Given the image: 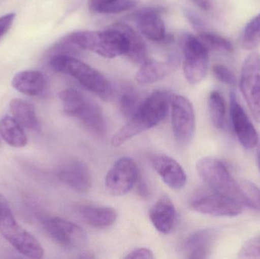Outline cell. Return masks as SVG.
I'll list each match as a JSON object with an SVG mask.
<instances>
[{
  "mask_svg": "<svg viewBox=\"0 0 260 259\" xmlns=\"http://www.w3.org/2000/svg\"><path fill=\"white\" fill-rule=\"evenodd\" d=\"M217 238V232L213 229H203L189 236L181 246L182 252L188 258H209Z\"/></svg>",
  "mask_w": 260,
  "mask_h": 259,
  "instance_id": "17",
  "label": "cell"
},
{
  "mask_svg": "<svg viewBox=\"0 0 260 259\" xmlns=\"http://www.w3.org/2000/svg\"><path fill=\"white\" fill-rule=\"evenodd\" d=\"M149 218L158 232L170 234L177 219V211L171 199L167 196L160 197L150 210Z\"/></svg>",
  "mask_w": 260,
  "mask_h": 259,
  "instance_id": "19",
  "label": "cell"
},
{
  "mask_svg": "<svg viewBox=\"0 0 260 259\" xmlns=\"http://www.w3.org/2000/svg\"><path fill=\"white\" fill-rule=\"evenodd\" d=\"M140 176L136 161L123 157L117 160L107 173L105 184L108 191L114 196H123L136 186Z\"/></svg>",
  "mask_w": 260,
  "mask_h": 259,
  "instance_id": "12",
  "label": "cell"
},
{
  "mask_svg": "<svg viewBox=\"0 0 260 259\" xmlns=\"http://www.w3.org/2000/svg\"><path fill=\"white\" fill-rule=\"evenodd\" d=\"M78 211L85 223L98 229L110 228L117 219V211L109 207L85 205L79 207Z\"/></svg>",
  "mask_w": 260,
  "mask_h": 259,
  "instance_id": "22",
  "label": "cell"
},
{
  "mask_svg": "<svg viewBox=\"0 0 260 259\" xmlns=\"http://www.w3.org/2000/svg\"><path fill=\"white\" fill-rule=\"evenodd\" d=\"M50 65L54 71L76 79L83 88L109 101L114 95L112 85L103 74L73 56L54 55L50 56Z\"/></svg>",
  "mask_w": 260,
  "mask_h": 259,
  "instance_id": "2",
  "label": "cell"
},
{
  "mask_svg": "<svg viewBox=\"0 0 260 259\" xmlns=\"http://www.w3.org/2000/svg\"><path fill=\"white\" fill-rule=\"evenodd\" d=\"M196 168L199 176L211 190L247 206L241 182L235 180L220 160L213 157H205L197 161Z\"/></svg>",
  "mask_w": 260,
  "mask_h": 259,
  "instance_id": "4",
  "label": "cell"
},
{
  "mask_svg": "<svg viewBox=\"0 0 260 259\" xmlns=\"http://www.w3.org/2000/svg\"><path fill=\"white\" fill-rule=\"evenodd\" d=\"M184 13L188 21L192 24L194 28L197 29L200 32L204 30V23H203V20L195 12L189 10V9H185Z\"/></svg>",
  "mask_w": 260,
  "mask_h": 259,
  "instance_id": "35",
  "label": "cell"
},
{
  "mask_svg": "<svg viewBox=\"0 0 260 259\" xmlns=\"http://www.w3.org/2000/svg\"><path fill=\"white\" fill-rule=\"evenodd\" d=\"M141 102L136 90L132 87H126L120 94L119 101L120 112L123 117L129 119L135 114Z\"/></svg>",
  "mask_w": 260,
  "mask_h": 259,
  "instance_id": "29",
  "label": "cell"
},
{
  "mask_svg": "<svg viewBox=\"0 0 260 259\" xmlns=\"http://www.w3.org/2000/svg\"><path fill=\"white\" fill-rule=\"evenodd\" d=\"M39 217L50 237L61 246L78 249L86 245V232L79 225L59 217L40 214Z\"/></svg>",
  "mask_w": 260,
  "mask_h": 259,
  "instance_id": "9",
  "label": "cell"
},
{
  "mask_svg": "<svg viewBox=\"0 0 260 259\" xmlns=\"http://www.w3.org/2000/svg\"><path fill=\"white\" fill-rule=\"evenodd\" d=\"M172 97L168 91H156L141 102L126 125L114 134L111 139L112 145H122L133 137L161 123L169 111Z\"/></svg>",
  "mask_w": 260,
  "mask_h": 259,
  "instance_id": "1",
  "label": "cell"
},
{
  "mask_svg": "<svg viewBox=\"0 0 260 259\" xmlns=\"http://www.w3.org/2000/svg\"><path fill=\"white\" fill-rule=\"evenodd\" d=\"M154 258V255L152 251L148 248H139V249H134L125 256V258L128 259H152Z\"/></svg>",
  "mask_w": 260,
  "mask_h": 259,
  "instance_id": "34",
  "label": "cell"
},
{
  "mask_svg": "<svg viewBox=\"0 0 260 259\" xmlns=\"http://www.w3.org/2000/svg\"><path fill=\"white\" fill-rule=\"evenodd\" d=\"M173 132L177 142L186 145L196 130L195 111L192 103L181 95H173L171 102Z\"/></svg>",
  "mask_w": 260,
  "mask_h": 259,
  "instance_id": "10",
  "label": "cell"
},
{
  "mask_svg": "<svg viewBox=\"0 0 260 259\" xmlns=\"http://www.w3.org/2000/svg\"><path fill=\"white\" fill-rule=\"evenodd\" d=\"M214 76L222 83L231 86H235L237 84V79L233 71L222 64H215L212 67Z\"/></svg>",
  "mask_w": 260,
  "mask_h": 259,
  "instance_id": "32",
  "label": "cell"
},
{
  "mask_svg": "<svg viewBox=\"0 0 260 259\" xmlns=\"http://www.w3.org/2000/svg\"><path fill=\"white\" fill-rule=\"evenodd\" d=\"M230 114L232 126L238 141L246 149H254L259 141L256 129L238 102L235 91L230 94Z\"/></svg>",
  "mask_w": 260,
  "mask_h": 259,
  "instance_id": "13",
  "label": "cell"
},
{
  "mask_svg": "<svg viewBox=\"0 0 260 259\" xmlns=\"http://www.w3.org/2000/svg\"><path fill=\"white\" fill-rule=\"evenodd\" d=\"M181 46L185 78L191 85H197L207 74L209 50L198 38L190 33L183 35Z\"/></svg>",
  "mask_w": 260,
  "mask_h": 259,
  "instance_id": "7",
  "label": "cell"
},
{
  "mask_svg": "<svg viewBox=\"0 0 260 259\" xmlns=\"http://www.w3.org/2000/svg\"><path fill=\"white\" fill-rule=\"evenodd\" d=\"M138 0H89L88 6L93 12L102 14H117L133 9Z\"/></svg>",
  "mask_w": 260,
  "mask_h": 259,
  "instance_id": "25",
  "label": "cell"
},
{
  "mask_svg": "<svg viewBox=\"0 0 260 259\" xmlns=\"http://www.w3.org/2000/svg\"><path fill=\"white\" fill-rule=\"evenodd\" d=\"M193 211L214 217H236L242 212V205L216 192L200 193L190 202Z\"/></svg>",
  "mask_w": 260,
  "mask_h": 259,
  "instance_id": "11",
  "label": "cell"
},
{
  "mask_svg": "<svg viewBox=\"0 0 260 259\" xmlns=\"http://www.w3.org/2000/svg\"><path fill=\"white\" fill-rule=\"evenodd\" d=\"M240 88L250 112L256 122H260V55H248L241 69Z\"/></svg>",
  "mask_w": 260,
  "mask_h": 259,
  "instance_id": "8",
  "label": "cell"
},
{
  "mask_svg": "<svg viewBox=\"0 0 260 259\" xmlns=\"http://www.w3.org/2000/svg\"><path fill=\"white\" fill-rule=\"evenodd\" d=\"M198 38L209 50L221 53H232L234 51L232 43L218 33L203 30L200 32Z\"/></svg>",
  "mask_w": 260,
  "mask_h": 259,
  "instance_id": "27",
  "label": "cell"
},
{
  "mask_svg": "<svg viewBox=\"0 0 260 259\" xmlns=\"http://www.w3.org/2000/svg\"><path fill=\"white\" fill-rule=\"evenodd\" d=\"M238 258H260V235L246 242L238 252Z\"/></svg>",
  "mask_w": 260,
  "mask_h": 259,
  "instance_id": "31",
  "label": "cell"
},
{
  "mask_svg": "<svg viewBox=\"0 0 260 259\" xmlns=\"http://www.w3.org/2000/svg\"><path fill=\"white\" fill-rule=\"evenodd\" d=\"M59 179L78 193H86L92 186V175L85 163L82 161H69L58 173Z\"/></svg>",
  "mask_w": 260,
  "mask_h": 259,
  "instance_id": "14",
  "label": "cell"
},
{
  "mask_svg": "<svg viewBox=\"0 0 260 259\" xmlns=\"http://www.w3.org/2000/svg\"><path fill=\"white\" fill-rule=\"evenodd\" d=\"M154 170L160 176L163 182L172 190H181L186 186V172L183 167L168 155H155L151 159Z\"/></svg>",
  "mask_w": 260,
  "mask_h": 259,
  "instance_id": "16",
  "label": "cell"
},
{
  "mask_svg": "<svg viewBox=\"0 0 260 259\" xmlns=\"http://www.w3.org/2000/svg\"><path fill=\"white\" fill-rule=\"evenodd\" d=\"M192 2L197 7L200 8L202 10L206 11V12L212 9L211 0H192Z\"/></svg>",
  "mask_w": 260,
  "mask_h": 259,
  "instance_id": "37",
  "label": "cell"
},
{
  "mask_svg": "<svg viewBox=\"0 0 260 259\" xmlns=\"http://www.w3.org/2000/svg\"><path fill=\"white\" fill-rule=\"evenodd\" d=\"M161 11L156 7H145L134 14V19L140 31L148 39L163 42L166 38Z\"/></svg>",
  "mask_w": 260,
  "mask_h": 259,
  "instance_id": "18",
  "label": "cell"
},
{
  "mask_svg": "<svg viewBox=\"0 0 260 259\" xmlns=\"http://www.w3.org/2000/svg\"><path fill=\"white\" fill-rule=\"evenodd\" d=\"M136 186L137 187V191L139 196L142 198H145H145H148V194H149V190H148V187L147 185L146 182L144 180L142 176H139Z\"/></svg>",
  "mask_w": 260,
  "mask_h": 259,
  "instance_id": "36",
  "label": "cell"
},
{
  "mask_svg": "<svg viewBox=\"0 0 260 259\" xmlns=\"http://www.w3.org/2000/svg\"><path fill=\"white\" fill-rule=\"evenodd\" d=\"M256 162H257L258 168L260 171V142L256 146Z\"/></svg>",
  "mask_w": 260,
  "mask_h": 259,
  "instance_id": "38",
  "label": "cell"
},
{
  "mask_svg": "<svg viewBox=\"0 0 260 259\" xmlns=\"http://www.w3.org/2000/svg\"><path fill=\"white\" fill-rule=\"evenodd\" d=\"M0 135L12 147L21 149L27 145V135L13 117L6 115L0 120Z\"/></svg>",
  "mask_w": 260,
  "mask_h": 259,
  "instance_id": "24",
  "label": "cell"
},
{
  "mask_svg": "<svg viewBox=\"0 0 260 259\" xmlns=\"http://www.w3.org/2000/svg\"><path fill=\"white\" fill-rule=\"evenodd\" d=\"M15 13H9L0 17V39L11 28L15 18Z\"/></svg>",
  "mask_w": 260,
  "mask_h": 259,
  "instance_id": "33",
  "label": "cell"
},
{
  "mask_svg": "<svg viewBox=\"0 0 260 259\" xmlns=\"http://www.w3.org/2000/svg\"><path fill=\"white\" fill-rule=\"evenodd\" d=\"M67 36L80 50H90L105 58L117 57L128 51L126 36L114 27L102 31L73 32Z\"/></svg>",
  "mask_w": 260,
  "mask_h": 259,
  "instance_id": "5",
  "label": "cell"
},
{
  "mask_svg": "<svg viewBox=\"0 0 260 259\" xmlns=\"http://www.w3.org/2000/svg\"><path fill=\"white\" fill-rule=\"evenodd\" d=\"M59 98L67 115L77 119L96 136L105 135L106 121L103 109L97 102L82 91L73 88L61 91Z\"/></svg>",
  "mask_w": 260,
  "mask_h": 259,
  "instance_id": "3",
  "label": "cell"
},
{
  "mask_svg": "<svg viewBox=\"0 0 260 259\" xmlns=\"http://www.w3.org/2000/svg\"><path fill=\"white\" fill-rule=\"evenodd\" d=\"M243 193L247 201V207L260 210V188L248 180L241 181Z\"/></svg>",
  "mask_w": 260,
  "mask_h": 259,
  "instance_id": "30",
  "label": "cell"
},
{
  "mask_svg": "<svg viewBox=\"0 0 260 259\" xmlns=\"http://www.w3.org/2000/svg\"><path fill=\"white\" fill-rule=\"evenodd\" d=\"M180 57L177 53H170L164 62L148 59L140 65L136 79L141 85L155 83L165 79L180 64Z\"/></svg>",
  "mask_w": 260,
  "mask_h": 259,
  "instance_id": "15",
  "label": "cell"
},
{
  "mask_svg": "<svg viewBox=\"0 0 260 259\" xmlns=\"http://www.w3.org/2000/svg\"><path fill=\"white\" fill-rule=\"evenodd\" d=\"M211 121L216 129H222L225 121L226 106L224 97L218 91L210 93L208 100Z\"/></svg>",
  "mask_w": 260,
  "mask_h": 259,
  "instance_id": "26",
  "label": "cell"
},
{
  "mask_svg": "<svg viewBox=\"0 0 260 259\" xmlns=\"http://www.w3.org/2000/svg\"><path fill=\"white\" fill-rule=\"evenodd\" d=\"M9 109L12 117L23 128L34 132L41 131V124L32 103L22 99H12L9 103Z\"/></svg>",
  "mask_w": 260,
  "mask_h": 259,
  "instance_id": "23",
  "label": "cell"
},
{
  "mask_svg": "<svg viewBox=\"0 0 260 259\" xmlns=\"http://www.w3.org/2000/svg\"><path fill=\"white\" fill-rule=\"evenodd\" d=\"M111 27L120 30L126 36L128 43V51L126 55L132 62L141 65L149 59L146 44L133 27L120 21L113 24Z\"/></svg>",
  "mask_w": 260,
  "mask_h": 259,
  "instance_id": "20",
  "label": "cell"
},
{
  "mask_svg": "<svg viewBox=\"0 0 260 259\" xmlns=\"http://www.w3.org/2000/svg\"><path fill=\"white\" fill-rule=\"evenodd\" d=\"M259 45L260 13L247 23L242 36V46L246 50H254Z\"/></svg>",
  "mask_w": 260,
  "mask_h": 259,
  "instance_id": "28",
  "label": "cell"
},
{
  "mask_svg": "<svg viewBox=\"0 0 260 259\" xmlns=\"http://www.w3.org/2000/svg\"><path fill=\"white\" fill-rule=\"evenodd\" d=\"M0 233L18 251L27 258H41L44 249L40 242L17 222L6 199L0 195Z\"/></svg>",
  "mask_w": 260,
  "mask_h": 259,
  "instance_id": "6",
  "label": "cell"
},
{
  "mask_svg": "<svg viewBox=\"0 0 260 259\" xmlns=\"http://www.w3.org/2000/svg\"><path fill=\"white\" fill-rule=\"evenodd\" d=\"M12 85L18 92L28 96L42 94L47 86L45 77L42 73L34 70H26L17 73L12 81Z\"/></svg>",
  "mask_w": 260,
  "mask_h": 259,
  "instance_id": "21",
  "label": "cell"
}]
</instances>
